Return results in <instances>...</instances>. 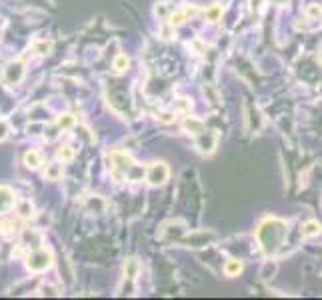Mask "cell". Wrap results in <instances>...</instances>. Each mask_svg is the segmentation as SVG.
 <instances>
[{"label":"cell","instance_id":"cell-20","mask_svg":"<svg viewBox=\"0 0 322 300\" xmlns=\"http://www.w3.org/2000/svg\"><path fill=\"white\" fill-rule=\"evenodd\" d=\"M154 12H156V16H158V18H168V10H166V4H158Z\"/></svg>","mask_w":322,"mask_h":300},{"label":"cell","instance_id":"cell-13","mask_svg":"<svg viewBox=\"0 0 322 300\" xmlns=\"http://www.w3.org/2000/svg\"><path fill=\"white\" fill-rule=\"evenodd\" d=\"M124 272H126V276L132 280V278L138 274V262H136V260H128L126 266H124Z\"/></svg>","mask_w":322,"mask_h":300},{"label":"cell","instance_id":"cell-23","mask_svg":"<svg viewBox=\"0 0 322 300\" xmlns=\"http://www.w3.org/2000/svg\"><path fill=\"white\" fill-rule=\"evenodd\" d=\"M158 120H162V122H172V120H174V118H172V114H166V112H160V114H158Z\"/></svg>","mask_w":322,"mask_h":300},{"label":"cell","instance_id":"cell-4","mask_svg":"<svg viewBox=\"0 0 322 300\" xmlns=\"http://www.w3.org/2000/svg\"><path fill=\"white\" fill-rule=\"evenodd\" d=\"M14 202H16L14 192H12L8 186H0V214L10 212L12 206H14Z\"/></svg>","mask_w":322,"mask_h":300},{"label":"cell","instance_id":"cell-19","mask_svg":"<svg viewBox=\"0 0 322 300\" xmlns=\"http://www.w3.org/2000/svg\"><path fill=\"white\" fill-rule=\"evenodd\" d=\"M6 136H8V124L4 122V120H0V142H2Z\"/></svg>","mask_w":322,"mask_h":300},{"label":"cell","instance_id":"cell-2","mask_svg":"<svg viewBox=\"0 0 322 300\" xmlns=\"http://www.w3.org/2000/svg\"><path fill=\"white\" fill-rule=\"evenodd\" d=\"M50 264H52V254L46 252V250L32 252L30 256H28V262H26V266H28L30 272H44V270L50 268Z\"/></svg>","mask_w":322,"mask_h":300},{"label":"cell","instance_id":"cell-12","mask_svg":"<svg viewBox=\"0 0 322 300\" xmlns=\"http://www.w3.org/2000/svg\"><path fill=\"white\" fill-rule=\"evenodd\" d=\"M220 16H222V6H220V4H212V6L206 10V18H208L210 22H216Z\"/></svg>","mask_w":322,"mask_h":300},{"label":"cell","instance_id":"cell-25","mask_svg":"<svg viewBox=\"0 0 322 300\" xmlns=\"http://www.w3.org/2000/svg\"><path fill=\"white\" fill-rule=\"evenodd\" d=\"M162 36H164V38H170V28H164V30H162Z\"/></svg>","mask_w":322,"mask_h":300},{"label":"cell","instance_id":"cell-5","mask_svg":"<svg viewBox=\"0 0 322 300\" xmlns=\"http://www.w3.org/2000/svg\"><path fill=\"white\" fill-rule=\"evenodd\" d=\"M214 146H216V136L204 134V132L198 134V148L202 150V152H212Z\"/></svg>","mask_w":322,"mask_h":300},{"label":"cell","instance_id":"cell-17","mask_svg":"<svg viewBox=\"0 0 322 300\" xmlns=\"http://www.w3.org/2000/svg\"><path fill=\"white\" fill-rule=\"evenodd\" d=\"M72 124H74V118L70 114H64V116L58 118V126H60V128H70Z\"/></svg>","mask_w":322,"mask_h":300},{"label":"cell","instance_id":"cell-8","mask_svg":"<svg viewBox=\"0 0 322 300\" xmlns=\"http://www.w3.org/2000/svg\"><path fill=\"white\" fill-rule=\"evenodd\" d=\"M24 164L28 168H38L42 164V156L36 152V150H30V152H26V156H24Z\"/></svg>","mask_w":322,"mask_h":300},{"label":"cell","instance_id":"cell-15","mask_svg":"<svg viewBox=\"0 0 322 300\" xmlns=\"http://www.w3.org/2000/svg\"><path fill=\"white\" fill-rule=\"evenodd\" d=\"M128 66V58L124 56V54H118L116 56V60H114V68L116 70H124Z\"/></svg>","mask_w":322,"mask_h":300},{"label":"cell","instance_id":"cell-9","mask_svg":"<svg viewBox=\"0 0 322 300\" xmlns=\"http://www.w3.org/2000/svg\"><path fill=\"white\" fill-rule=\"evenodd\" d=\"M184 128L190 130L192 134H200V132H204V122L202 120H196V118H188L184 122Z\"/></svg>","mask_w":322,"mask_h":300},{"label":"cell","instance_id":"cell-18","mask_svg":"<svg viewBox=\"0 0 322 300\" xmlns=\"http://www.w3.org/2000/svg\"><path fill=\"white\" fill-rule=\"evenodd\" d=\"M20 216H22V218H30V216H32V204H30V202H22V206H20Z\"/></svg>","mask_w":322,"mask_h":300},{"label":"cell","instance_id":"cell-6","mask_svg":"<svg viewBox=\"0 0 322 300\" xmlns=\"http://www.w3.org/2000/svg\"><path fill=\"white\" fill-rule=\"evenodd\" d=\"M242 268H244L242 260H238V258H230V260L224 264V272H226L228 276H238V274L242 272Z\"/></svg>","mask_w":322,"mask_h":300},{"label":"cell","instance_id":"cell-11","mask_svg":"<svg viewBox=\"0 0 322 300\" xmlns=\"http://www.w3.org/2000/svg\"><path fill=\"white\" fill-rule=\"evenodd\" d=\"M62 176V166L60 164H50L46 168V178L48 180H56V178H60Z\"/></svg>","mask_w":322,"mask_h":300},{"label":"cell","instance_id":"cell-3","mask_svg":"<svg viewBox=\"0 0 322 300\" xmlns=\"http://www.w3.org/2000/svg\"><path fill=\"white\" fill-rule=\"evenodd\" d=\"M168 176H170V170L164 162H154L148 168V172H146V180H148V184H152V186H162L168 180Z\"/></svg>","mask_w":322,"mask_h":300},{"label":"cell","instance_id":"cell-14","mask_svg":"<svg viewBox=\"0 0 322 300\" xmlns=\"http://www.w3.org/2000/svg\"><path fill=\"white\" fill-rule=\"evenodd\" d=\"M186 12H176V14H172L170 16V26H180V24H184V20H186Z\"/></svg>","mask_w":322,"mask_h":300},{"label":"cell","instance_id":"cell-10","mask_svg":"<svg viewBox=\"0 0 322 300\" xmlns=\"http://www.w3.org/2000/svg\"><path fill=\"white\" fill-rule=\"evenodd\" d=\"M316 234H320V224L318 222L310 220V222H306L302 226V236H316Z\"/></svg>","mask_w":322,"mask_h":300},{"label":"cell","instance_id":"cell-7","mask_svg":"<svg viewBox=\"0 0 322 300\" xmlns=\"http://www.w3.org/2000/svg\"><path fill=\"white\" fill-rule=\"evenodd\" d=\"M22 72H24L22 64H20V62H12V64L6 68V80H8V82H18V80L22 78Z\"/></svg>","mask_w":322,"mask_h":300},{"label":"cell","instance_id":"cell-16","mask_svg":"<svg viewBox=\"0 0 322 300\" xmlns=\"http://www.w3.org/2000/svg\"><path fill=\"white\" fill-rule=\"evenodd\" d=\"M58 156H60V160H64V162H68V160H72V156H74V152L70 150V146H62L60 150H58Z\"/></svg>","mask_w":322,"mask_h":300},{"label":"cell","instance_id":"cell-1","mask_svg":"<svg viewBox=\"0 0 322 300\" xmlns=\"http://www.w3.org/2000/svg\"><path fill=\"white\" fill-rule=\"evenodd\" d=\"M286 222L278 220V218H266L264 222H260L256 236L258 242L266 254H274L286 240Z\"/></svg>","mask_w":322,"mask_h":300},{"label":"cell","instance_id":"cell-21","mask_svg":"<svg viewBox=\"0 0 322 300\" xmlns=\"http://www.w3.org/2000/svg\"><path fill=\"white\" fill-rule=\"evenodd\" d=\"M176 106H178V110H184V112H188V110H190V102H188L186 98H180V100L176 102Z\"/></svg>","mask_w":322,"mask_h":300},{"label":"cell","instance_id":"cell-22","mask_svg":"<svg viewBox=\"0 0 322 300\" xmlns=\"http://www.w3.org/2000/svg\"><path fill=\"white\" fill-rule=\"evenodd\" d=\"M308 16L318 18V16H320V6H318V4H312V6L308 8Z\"/></svg>","mask_w":322,"mask_h":300},{"label":"cell","instance_id":"cell-24","mask_svg":"<svg viewBox=\"0 0 322 300\" xmlns=\"http://www.w3.org/2000/svg\"><path fill=\"white\" fill-rule=\"evenodd\" d=\"M10 226H14L12 222H2V224H0V230H2L4 234H8L10 232Z\"/></svg>","mask_w":322,"mask_h":300}]
</instances>
